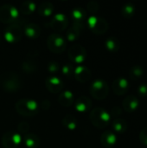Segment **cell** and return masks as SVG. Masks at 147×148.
<instances>
[{
  "mask_svg": "<svg viewBox=\"0 0 147 148\" xmlns=\"http://www.w3.org/2000/svg\"><path fill=\"white\" fill-rule=\"evenodd\" d=\"M47 47L52 53L61 54L67 48V40L58 33H53L47 38Z\"/></svg>",
  "mask_w": 147,
  "mask_h": 148,
  "instance_id": "6",
  "label": "cell"
},
{
  "mask_svg": "<svg viewBox=\"0 0 147 148\" xmlns=\"http://www.w3.org/2000/svg\"><path fill=\"white\" fill-rule=\"evenodd\" d=\"M139 140H140V142L144 146H146L147 147V127H144L140 131V134H139Z\"/></svg>",
  "mask_w": 147,
  "mask_h": 148,
  "instance_id": "36",
  "label": "cell"
},
{
  "mask_svg": "<svg viewBox=\"0 0 147 148\" xmlns=\"http://www.w3.org/2000/svg\"><path fill=\"white\" fill-rule=\"evenodd\" d=\"M136 11V7L135 5L131 3H126L122 7H121V15L125 17V18H131L134 16Z\"/></svg>",
  "mask_w": 147,
  "mask_h": 148,
  "instance_id": "27",
  "label": "cell"
},
{
  "mask_svg": "<svg viewBox=\"0 0 147 148\" xmlns=\"http://www.w3.org/2000/svg\"><path fill=\"white\" fill-rule=\"evenodd\" d=\"M61 71H62V74L65 77L70 78V77L74 76L75 68H74L73 65L70 64V63H65V64L62 67Z\"/></svg>",
  "mask_w": 147,
  "mask_h": 148,
  "instance_id": "31",
  "label": "cell"
},
{
  "mask_svg": "<svg viewBox=\"0 0 147 148\" xmlns=\"http://www.w3.org/2000/svg\"><path fill=\"white\" fill-rule=\"evenodd\" d=\"M55 10V7L51 2L44 1L41 3V4L38 7V13L42 16H49L53 14Z\"/></svg>",
  "mask_w": 147,
  "mask_h": 148,
  "instance_id": "22",
  "label": "cell"
},
{
  "mask_svg": "<svg viewBox=\"0 0 147 148\" xmlns=\"http://www.w3.org/2000/svg\"><path fill=\"white\" fill-rule=\"evenodd\" d=\"M117 142V136L113 131L107 130L101 135V143L105 147H113Z\"/></svg>",
  "mask_w": 147,
  "mask_h": 148,
  "instance_id": "19",
  "label": "cell"
},
{
  "mask_svg": "<svg viewBox=\"0 0 147 148\" xmlns=\"http://www.w3.org/2000/svg\"><path fill=\"white\" fill-rule=\"evenodd\" d=\"M51 106V102L49 100H43L42 101L41 104H39V108L42 110H48Z\"/></svg>",
  "mask_w": 147,
  "mask_h": 148,
  "instance_id": "38",
  "label": "cell"
},
{
  "mask_svg": "<svg viewBox=\"0 0 147 148\" xmlns=\"http://www.w3.org/2000/svg\"><path fill=\"white\" fill-rule=\"evenodd\" d=\"M23 35L30 39H36L41 35V28L37 23H29L23 27Z\"/></svg>",
  "mask_w": 147,
  "mask_h": 148,
  "instance_id": "16",
  "label": "cell"
},
{
  "mask_svg": "<svg viewBox=\"0 0 147 148\" xmlns=\"http://www.w3.org/2000/svg\"><path fill=\"white\" fill-rule=\"evenodd\" d=\"M22 85L21 77L16 71H6L0 77V86L6 92H17L22 88Z\"/></svg>",
  "mask_w": 147,
  "mask_h": 148,
  "instance_id": "1",
  "label": "cell"
},
{
  "mask_svg": "<svg viewBox=\"0 0 147 148\" xmlns=\"http://www.w3.org/2000/svg\"><path fill=\"white\" fill-rule=\"evenodd\" d=\"M45 86L47 89L52 94H59L62 92L64 88L63 81L55 75H51L46 78L45 80Z\"/></svg>",
  "mask_w": 147,
  "mask_h": 148,
  "instance_id": "13",
  "label": "cell"
},
{
  "mask_svg": "<svg viewBox=\"0 0 147 148\" xmlns=\"http://www.w3.org/2000/svg\"><path fill=\"white\" fill-rule=\"evenodd\" d=\"M89 92L94 99L101 101L107 97L109 94V87L106 81L102 79H97L90 85Z\"/></svg>",
  "mask_w": 147,
  "mask_h": 148,
  "instance_id": "7",
  "label": "cell"
},
{
  "mask_svg": "<svg viewBox=\"0 0 147 148\" xmlns=\"http://www.w3.org/2000/svg\"><path fill=\"white\" fill-rule=\"evenodd\" d=\"M138 95L140 97L147 96V83H142L138 88Z\"/></svg>",
  "mask_w": 147,
  "mask_h": 148,
  "instance_id": "35",
  "label": "cell"
},
{
  "mask_svg": "<svg viewBox=\"0 0 147 148\" xmlns=\"http://www.w3.org/2000/svg\"><path fill=\"white\" fill-rule=\"evenodd\" d=\"M70 16L73 21V24L75 27L82 30L85 28V21L87 17V11L84 8L81 6H77L72 9L70 12Z\"/></svg>",
  "mask_w": 147,
  "mask_h": 148,
  "instance_id": "11",
  "label": "cell"
},
{
  "mask_svg": "<svg viewBox=\"0 0 147 148\" xmlns=\"http://www.w3.org/2000/svg\"><path fill=\"white\" fill-rule=\"evenodd\" d=\"M81 29H79L78 28L72 25L67 30V33H66L67 41L68 42H75L77 39H79L80 36H81Z\"/></svg>",
  "mask_w": 147,
  "mask_h": 148,
  "instance_id": "29",
  "label": "cell"
},
{
  "mask_svg": "<svg viewBox=\"0 0 147 148\" xmlns=\"http://www.w3.org/2000/svg\"><path fill=\"white\" fill-rule=\"evenodd\" d=\"M91 76H92L91 70L88 67L84 65H79L76 68H75L74 77L77 82L81 83H85L91 79Z\"/></svg>",
  "mask_w": 147,
  "mask_h": 148,
  "instance_id": "15",
  "label": "cell"
},
{
  "mask_svg": "<svg viewBox=\"0 0 147 148\" xmlns=\"http://www.w3.org/2000/svg\"><path fill=\"white\" fill-rule=\"evenodd\" d=\"M23 26L20 22V19L16 23L8 25V27L4 29V39L10 43H16L20 42L23 36Z\"/></svg>",
  "mask_w": 147,
  "mask_h": 148,
  "instance_id": "5",
  "label": "cell"
},
{
  "mask_svg": "<svg viewBox=\"0 0 147 148\" xmlns=\"http://www.w3.org/2000/svg\"><path fill=\"white\" fill-rule=\"evenodd\" d=\"M121 108H120V107H113V108H112V111H111V114H110V115L111 116H113V117H114V119H116V118H119V116L121 114Z\"/></svg>",
  "mask_w": 147,
  "mask_h": 148,
  "instance_id": "37",
  "label": "cell"
},
{
  "mask_svg": "<svg viewBox=\"0 0 147 148\" xmlns=\"http://www.w3.org/2000/svg\"><path fill=\"white\" fill-rule=\"evenodd\" d=\"M105 47L110 52H117L120 49V40L115 36H109L105 41Z\"/></svg>",
  "mask_w": 147,
  "mask_h": 148,
  "instance_id": "25",
  "label": "cell"
},
{
  "mask_svg": "<svg viewBox=\"0 0 147 148\" xmlns=\"http://www.w3.org/2000/svg\"><path fill=\"white\" fill-rule=\"evenodd\" d=\"M29 124L26 121H22L17 125V132L20 134H26L28 133H29Z\"/></svg>",
  "mask_w": 147,
  "mask_h": 148,
  "instance_id": "33",
  "label": "cell"
},
{
  "mask_svg": "<svg viewBox=\"0 0 147 148\" xmlns=\"http://www.w3.org/2000/svg\"><path fill=\"white\" fill-rule=\"evenodd\" d=\"M139 101L138 97H136L133 95H130L125 97V99L123 100V103H122L124 110L128 113H133L136 111L137 108H139Z\"/></svg>",
  "mask_w": 147,
  "mask_h": 148,
  "instance_id": "17",
  "label": "cell"
},
{
  "mask_svg": "<svg viewBox=\"0 0 147 148\" xmlns=\"http://www.w3.org/2000/svg\"><path fill=\"white\" fill-rule=\"evenodd\" d=\"M68 24H69V20L68 16L63 13H56L52 17L49 23L50 28L56 32H61L64 30L66 28H68Z\"/></svg>",
  "mask_w": 147,
  "mask_h": 148,
  "instance_id": "12",
  "label": "cell"
},
{
  "mask_svg": "<svg viewBox=\"0 0 147 148\" xmlns=\"http://www.w3.org/2000/svg\"><path fill=\"white\" fill-rule=\"evenodd\" d=\"M19 10L12 4L5 3L0 6V22L4 24H12L19 20Z\"/></svg>",
  "mask_w": 147,
  "mask_h": 148,
  "instance_id": "4",
  "label": "cell"
},
{
  "mask_svg": "<svg viewBox=\"0 0 147 148\" xmlns=\"http://www.w3.org/2000/svg\"><path fill=\"white\" fill-rule=\"evenodd\" d=\"M87 24L89 29L96 35H103L109 28L107 21L103 17L97 16H89L87 20Z\"/></svg>",
  "mask_w": 147,
  "mask_h": 148,
  "instance_id": "8",
  "label": "cell"
},
{
  "mask_svg": "<svg viewBox=\"0 0 147 148\" xmlns=\"http://www.w3.org/2000/svg\"><path fill=\"white\" fill-rule=\"evenodd\" d=\"M22 69L25 73H34L37 70V63L32 59H27L22 63Z\"/></svg>",
  "mask_w": 147,
  "mask_h": 148,
  "instance_id": "30",
  "label": "cell"
},
{
  "mask_svg": "<svg viewBox=\"0 0 147 148\" xmlns=\"http://www.w3.org/2000/svg\"><path fill=\"white\" fill-rule=\"evenodd\" d=\"M22 142V135L13 130L5 132L2 137V145L4 148H17Z\"/></svg>",
  "mask_w": 147,
  "mask_h": 148,
  "instance_id": "9",
  "label": "cell"
},
{
  "mask_svg": "<svg viewBox=\"0 0 147 148\" xmlns=\"http://www.w3.org/2000/svg\"><path fill=\"white\" fill-rule=\"evenodd\" d=\"M68 56L71 62L81 65L87 58V50L82 45L75 44L68 49Z\"/></svg>",
  "mask_w": 147,
  "mask_h": 148,
  "instance_id": "10",
  "label": "cell"
},
{
  "mask_svg": "<svg viewBox=\"0 0 147 148\" xmlns=\"http://www.w3.org/2000/svg\"><path fill=\"white\" fill-rule=\"evenodd\" d=\"M23 145L27 148H38L40 146L41 140L37 134L34 133H28L24 134L23 138Z\"/></svg>",
  "mask_w": 147,
  "mask_h": 148,
  "instance_id": "21",
  "label": "cell"
},
{
  "mask_svg": "<svg viewBox=\"0 0 147 148\" xmlns=\"http://www.w3.org/2000/svg\"><path fill=\"white\" fill-rule=\"evenodd\" d=\"M87 9L92 16H95V14L100 10V4L96 1H89L87 4Z\"/></svg>",
  "mask_w": 147,
  "mask_h": 148,
  "instance_id": "32",
  "label": "cell"
},
{
  "mask_svg": "<svg viewBox=\"0 0 147 148\" xmlns=\"http://www.w3.org/2000/svg\"><path fill=\"white\" fill-rule=\"evenodd\" d=\"M62 125L69 131H75L78 127V121L75 116L72 114H67L62 119Z\"/></svg>",
  "mask_w": 147,
  "mask_h": 148,
  "instance_id": "23",
  "label": "cell"
},
{
  "mask_svg": "<svg viewBox=\"0 0 147 148\" xmlns=\"http://www.w3.org/2000/svg\"><path fill=\"white\" fill-rule=\"evenodd\" d=\"M112 127L114 132L118 134H124L128 127V124L126 120L122 118H116L112 122Z\"/></svg>",
  "mask_w": 147,
  "mask_h": 148,
  "instance_id": "24",
  "label": "cell"
},
{
  "mask_svg": "<svg viewBox=\"0 0 147 148\" xmlns=\"http://www.w3.org/2000/svg\"><path fill=\"white\" fill-rule=\"evenodd\" d=\"M89 120L95 127L102 129L109 125L111 115L106 109L102 108H95L90 112Z\"/></svg>",
  "mask_w": 147,
  "mask_h": 148,
  "instance_id": "3",
  "label": "cell"
},
{
  "mask_svg": "<svg viewBox=\"0 0 147 148\" xmlns=\"http://www.w3.org/2000/svg\"><path fill=\"white\" fill-rule=\"evenodd\" d=\"M58 102L62 106L68 108L72 106L75 102V95L70 90H63L60 93L58 96Z\"/></svg>",
  "mask_w": 147,
  "mask_h": 148,
  "instance_id": "20",
  "label": "cell"
},
{
  "mask_svg": "<svg viewBox=\"0 0 147 148\" xmlns=\"http://www.w3.org/2000/svg\"><path fill=\"white\" fill-rule=\"evenodd\" d=\"M17 114L23 117H33L39 113V104L33 99L23 98L15 104Z\"/></svg>",
  "mask_w": 147,
  "mask_h": 148,
  "instance_id": "2",
  "label": "cell"
},
{
  "mask_svg": "<svg viewBox=\"0 0 147 148\" xmlns=\"http://www.w3.org/2000/svg\"><path fill=\"white\" fill-rule=\"evenodd\" d=\"M47 69H48L49 72L54 74V73H56V72L59 71V69H60V65H59V63H58L57 62H55V61H51V62H49L48 63V65H47Z\"/></svg>",
  "mask_w": 147,
  "mask_h": 148,
  "instance_id": "34",
  "label": "cell"
},
{
  "mask_svg": "<svg viewBox=\"0 0 147 148\" xmlns=\"http://www.w3.org/2000/svg\"><path fill=\"white\" fill-rule=\"evenodd\" d=\"M36 9V3L33 1H23L20 6V12L23 15H31Z\"/></svg>",
  "mask_w": 147,
  "mask_h": 148,
  "instance_id": "26",
  "label": "cell"
},
{
  "mask_svg": "<svg viewBox=\"0 0 147 148\" xmlns=\"http://www.w3.org/2000/svg\"><path fill=\"white\" fill-rule=\"evenodd\" d=\"M129 87L130 86H129L128 81L125 77L116 78L112 84V88H113V93L119 96L125 95L128 91Z\"/></svg>",
  "mask_w": 147,
  "mask_h": 148,
  "instance_id": "14",
  "label": "cell"
},
{
  "mask_svg": "<svg viewBox=\"0 0 147 148\" xmlns=\"http://www.w3.org/2000/svg\"><path fill=\"white\" fill-rule=\"evenodd\" d=\"M92 108V101L88 96H80L75 102V108L79 113L88 112Z\"/></svg>",
  "mask_w": 147,
  "mask_h": 148,
  "instance_id": "18",
  "label": "cell"
},
{
  "mask_svg": "<svg viewBox=\"0 0 147 148\" xmlns=\"http://www.w3.org/2000/svg\"><path fill=\"white\" fill-rule=\"evenodd\" d=\"M129 78L132 81H137L140 79L144 75V69L139 65H134L129 69Z\"/></svg>",
  "mask_w": 147,
  "mask_h": 148,
  "instance_id": "28",
  "label": "cell"
}]
</instances>
